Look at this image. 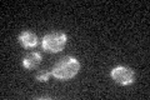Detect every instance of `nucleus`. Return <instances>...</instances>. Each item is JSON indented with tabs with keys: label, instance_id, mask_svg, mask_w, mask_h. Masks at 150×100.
<instances>
[{
	"label": "nucleus",
	"instance_id": "nucleus-4",
	"mask_svg": "<svg viewBox=\"0 0 150 100\" xmlns=\"http://www.w3.org/2000/svg\"><path fill=\"white\" fill-rule=\"evenodd\" d=\"M18 41L23 48H26V49H31L38 45V36L35 33H33L30 30H24L21 31L18 36Z\"/></svg>",
	"mask_w": 150,
	"mask_h": 100
},
{
	"label": "nucleus",
	"instance_id": "nucleus-3",
	"mask_svg": "<svg viewBox=\"0 0 150 100\" xmlns=\"http://www.w3.org/2000/svg\"><path fill=\"white\" fill-rule=\"evenodd\" d=\"M110 77L116 84L126 87V85H131L134 83L135 73H134L133 69L129 68V66L119 65L110 71Z\"/></svg>",
	"mask_w": 150,
	"mask_h": 100
},
{
	"label": "nucleus",
	"instance_id": "nucleus-6",
	"mask_svg": "<svg viewBox=\"0 0 150 100\" xmlns=\"http://www.w3.org/2000/svg\"><path fill=\"white\" fill-rule=\"evenodd\" d=\"M50 75H51L50 70H39V71L36 73V75H35V79H36L39 83H46V82L49 80Z\"/></svg>",
	"mask_w": 150,
	"mask_h": 100
},
{
	"label": "nucleus",
	"instance_id": "nucleus-2",
	"mask_svg": "<svg viewBox=\"0 0 150 100\" xmlns=\"http://www.w3.org/2000/svg\"><path fill=\"white\" fill-rule=\"evenodd\" d=\"M68 36L63 31H51L43 36L41 39V48L49 54L59 53L67 45Z\"/></svg>",
	"mask_w": 150,
	"mask_h": 100
},
{
	"label": "nucleus",
	"instance_id": "nucleus-1",
	"mask_svg": "<svg viewBox=\"0 0 150 100\" xmlns=\"http://www.w3.org/2000/svg\"><path fill=\"white\" fill-rule=\"evenodd\" d=\"M79 70H80V63L74 56H63L53 65L50 73L51 75L60 80V82H67L76 77Z\"/></svg>",
	"mask_w": 150,
	"mask_h": 100
},
{
	"label": "nucleus",
	"instance_id": "nucleus-5",
	"mask_svg": "<svg viewBox=\"0 0 150 100\" xmlns=\"http://www.w3.org/2000/svg\"><path fill=\"white\" fill-rule=\"evenodd\" d=\"M21 63L26 70L36 69L41 63V54L38 53V51H30V53H28L24 58H23Z\"/></svg>",
	"mask_w": 150,
	"mask_h": 100
}]
</instances>
